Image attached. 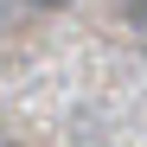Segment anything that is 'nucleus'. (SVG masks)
Listing matches in <instances>:
<instances>
[{"instance_id": "obj_1", "label": "nucleus", "mask_w": 147, "mask_h": 147, "mask_svg": "<svg viewBox=\"0 0 147 147\" xmlns=\"http://www.w3.org/2000/svg\"><path fill=\"white\" fill-rule=\"evenodd\" d=\"M128 19H134V26H147V0H128Z\"/></svg>"}, {"instance_id": "obj_2", "label": "nucleus", "mask_w": 147, "mask_h": 147, "mask_svg": "<svg viewBox=\"0 0 147 147\" xmlns=\"http://www.w3.org/2000/svg\"><path fill=\"white\" fill-rule=\"evenodd\" d=\"M32 7H64V0H32Z\"/></svg>"}]
</instances>
